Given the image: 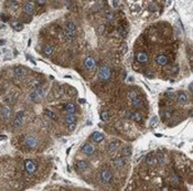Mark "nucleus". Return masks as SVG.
<instances>
[{
	"instance_id": "34",
	"label": "nucleus",
	"mask_w": 193,
	"mask_h": 191,
	"mask_svg": "<svg viewBox=\"0 0 193 191\" xmlns=\"http://www.w3.org/2000/svg\"><path fill=\"white\" fill-rule=\"evenodd\" d=\"M113 18H114L113 12H111V11H107V12H106V20H107L108 22H110V21L113 20Z\"/></svg>"
},
{
	"instance_id": "36",
	"label": "nucleus",
	"mask_w": 193,
	"mask_h": 191,
	"mask_svg": "<svg viewBox=\"0 0 193 191\" xmlns=\"http://www.w3.org/2000/svg\"><path fill=\"white\" fill-rule=\"evenodd\" d=\"M76 127V122L75 123H72V124H68V130L70 132H72V130H74Z\"/></svg>"
},
{
	"instance_id": "20",
	"label": "nucleus",
	"mask_w": 193,
	"mask_h": 191,
	"mask_svg": "<svg viewBox=\"0 0 193 191\" xmlns=\"http://www.w3.org/2000/svg\"><path fill=\"white\" fill-rule=\"evenodd\" d=\"M88 166V164L85 161V160H78L77 162H76V168L78 169V170H85L86 168Z\"/></svg>"
},
{
	"instance_id": "32",
	"label": "nucleus",
	"mask_w": 193,
	"mask_h": 191,
	"mask_svg": "<svg viewBox=\"0 0 193 191\" xmlns=\"http://www.w3.org/2000/svg\"><path fill=\"white\" fill-rule=\"evenodd\" d=\"M101 120H103V122H107V120H108V119H109V114H108V112H101Z\"/></svg>"
},
{
	"instance_id": "38",
	"label": "nucleus",
	"mask_w": 193,
	"mask_h": 191,
	"mask_svg": "<svg viewBox=\"0 0 193 191\" xmlns=\"http://www.w3.org/2000/svg\"><path fill=\"white\" fill-rule=\"evenodd\" d=\"M113 6H114L115 8H117L118 6H119V1H118V0H114V1H113Z\"/></svg>"
},
{
	"instance_id": "4",
	"label": "nucleus",
	"mask_w": 193,
	"mask_h": 191,
	"mask_svg": "<svg viewBox=\"0 0 193 191\" xmlns=\"http://www.w3.org/2000/svg\"><path fill=\"white\" fill-rule=\"evenodd\" d=\"M13 74L18 80H23L28 74V71L23 67H18L13 69Z\"/></svg>"
},
{
	"instance_id": "16",
	"label": "nucleus",
	"mask_w": 193,
	"mask_h": 191,
	"mask_svg": "<svg viewBox=\"0 0 193 191\" xmlns=\"http://www.w3.org/2000/svg\"><path fill=\"white\" fill-rule=\"evenodd\" d=\"M104 138H105V136H104V134L101 133V132H95V133H93L92 135V139L94 141H96V142H99V141H101Z\"/></svg>"
},
{
	"instance_id": "1",
	"label": "nucleus",
	"mask_w": 193,
	"mask_h": 191,
	"mask_svg": "<svg viewBox=\"0 0 193 191\" xmlns=\"http://www.w3.org/2000/svg\"><path fill=\"white\" fill-rule=\"evenodd\" d=\"M111 76V71L107 65H103L98 71V77L101 81H108Z\"/></svg>"
},
{
	"instance_id": "2",
	"label": "nucleus",
	"mask_w": 193,
	"mask_h": 191,
	"mask_svg": "<svg viewBox=\"0 0 193 191\" xmlns=\"http://www.w3.org/2000/svg\"><path fill=\"white\" fill-rule=\"evenodd\" d=\"M25 118H27V115L23 110L21 112H18L17 116H16V119L13 120V127L15 128H19V127H22L23 124L25 122Z\"/></svg>"
},
{
	"instance_id": "18",
	"label": "nucleus",
	"mask_w": 193,
	"mask_h": 191,
	"mask_svg": "<svg viewBox=\"0 0 193 191\" xmlns=\"http://www.w3.org/2000/svg\"><path fill=\"white\" fill-rule=\"evenodd\" d=\"M130 118L136 122V123H140L143 120V117H141V114H139L138 112H134V113H130Z\"/></svg>"
},
{
	"instance_id": "17",
	"label": "nucleus",
	"mask_w": 193,
	"mask_h": 191,
	"mask_svg": "<svg viewBox=\"0 0 193 191\" xmlns=\"http://www.w3.org/2000/svg\"><path fill=\"white\" fill-rule=\"evenodd\" d=\"M114 166L115 168H117V169H121L123 167L125 166V160L123 159V158H116L115 160H114Z\"/></svg>"
},
{
	"instance_id": "12",
	"label": "nucleus",
	"mask_w": 193,
	"mask_h": 191,
	"mask_svg": "<svg viewBox=\"0 0 193 191\" xmlns=\"http://www.w3.org/2000/svg\"><path fill=\"white\" fill-rule=\"evenodd\" d=\"M156 62H157L158 65L163 67V65H166V64L168 63V58H167L166 55H163V54H160V55H158V57L156 58Z\"/></svg>"
},
{
	"instance_id": "11",
	"label": "nucleus",
	"mask_w": 193,
	"mask_h": 191,
	"mask_svg": "<svg viewBox=\"0 0 193 191\" xmlns=\"http://www.w3.org/2000/svg\"><path fill=\"white\" fill-rule=\"evenodd\" d=\"M84 65L86 69L88 70H92L95 67V59L92 58V57H88V58L85 59V62H84Z\"/></svg>"
},
{
	"instance_id": "19",
	"label": "nucleus",
	"mask_w": 193,
	"mask_h": 191,
	"mask_svg": "<svg viewBox=\"0 0 193 191\" xmlns=\"http://www.w3.org/2000/svg\"><path fill=\"white\" fill-rule=\"evenodd\" d=\"M131 105H133L134 108H141L143 106V100H140V98H138V96H137L135 100H131Z\"/></svg>"
},
{
	"instance_id": "15",
	"label": "nucleus",
	"mask_w": 193,
	"mask_h": 191,
	"mask_svg": "<svg viewBox=\"0 0 193 191\" xmlns=\"http://www.w3.org/2000/svg\"><path fill=\"white\" fill-rule=\"evenodd\" d=\"M118 147H119V140H111L108 145V151L114 152L118 149Z\"/></svg>"
},
{
	"instance_id": "40",
	"label": "nucleus",
	"mask_w": 193,
	"mask_h": 191,
	"mask_svg": "<svg viewBox=\"0 0 193 191\" xmlns=\"http://www.w3.org/2000/svg\"><path fill=\"white\" fill-rule=\"evenodd\" d=\"M126 51H127V45L126 44H124V47H123V53L125 54V53H126Z\"/></svg>"
},
{
	"instance_id": "21",
	"label": "nucleus",
	"mask_w": 193,
	"mask_h": 191,
	"mask_svg": "<svg viewBox=\"0 0 193 191\" xmlns=\"http://www.w3.org/2000/svg\"><path fill=\"white\" fill-rule=\"evenodd\" d=\"M65 122L67 124H72V123H75L76 122V117L74 115V113H68L65 117Z\"/></svg>"
},
{
	"instance_id": "22",
	"label": "nucleus",
	"mask_w": 193,
	"mask_h": 191,
	"mask_svg": "<svg viewBox=\"0 0 193 191\" xmlns=\"http://www.w3.org/2000/svg\"><path fill=\"white\" fill-rule=\"evenodd\" d=\"M52 53H53V48L51 47V45H45L44 48H43V54L45 55V57H50L52 55Z\"/></svg>"
},
{
	"instance_id": "28",
	"label": "nucleus",
	"mask_w": 193,
	"mask_h": 191,
	"mask_svg": "<svg viewBox=\"0 0 193 191\" xmlns=\"http://www.w3.org/2000/svg\"><path fill=\"white\" fill-rule=\"evenodd\" d=\"M8 6L11 9H12V10H16V9L19 8V3H18V2H16L15 0H9V1H8Z\"/></svg>"
},
{
	"instance_id": "39",
	"label": "nucleus",
	"mask_w": 193,
	"mask_h": 191,
	"mask_svg": "<svg viewBox=\"0 0 193 191\" xmlns=\"http://www.w3.org/2000/svg\"><path fill=\"white\" fill-rule=\"evenodd\" d=\"M36 1H38L39 5H44L45 3V0H36Z\"/></svg>"
},
{
	"instance_id": "5",
	"label": "nucleus",
	"mask_w": 193,
	"mask_h": 191,
	"mask_svg": "<svg viewBox=\"0 0 193 191\" xmlns=\"http://www.w3.org/2000/svg\"><path fill=\"white\" fill-rule=\"evenodd\" d=\"M38 145H39L38 138H35L33 136H28V137L25 138V146H27L28 148L33 149L35 147H38Z\"/></svg>"
},
{
	"instance_id": "24",
	"label": "nucleus",
	"mask_w": 193,
	"mask_h": 191,
	"mask_svg": "<svg viewBox=\"0 0 193 191\" xmlns=\"http://www.w3.org/2000/svg\"><path fill=\"white\" fill-rule=\"evenodd\" d=\"M157 161L159 162V165H163L166 162V156L162 154V152H158V156H157Z\"/></svg>"
},
{
	"instance_id": "41",
	"label": "nucleus",
	"mask_w": 193,
	"mask_h": 191,
	"mask_svg": "<svg viewBox=\"0 0 193 191\" xmlns=\"http://www.w3.org/2000/svg\"><path fill=\"white\" fill-rule=\"evenodd\" d=\"M189 91L192 92V83H190V85H189Z\"/></svg>"
},
{
	"instance_id": "14",
	"label": "nucleus",
	"mask_w": 193,
	"mask_h": 191,
	"mask_svg": "<svg viewBox=\"0 0 193 191\" xmlns=\"http://www.w3.org/2000/svg\"><path fill=\"white\" fill-rule=\"evenodd\" d=\"M23 10H25V12L29 13V15H33L34 11H35V8H34L33 3H31V2H28V3H25V5Z\"/></svg>"
},
{
	"instance_id": "35",
	"label": "nucleus",
	"mask_w": 193,
	"mask_h": 191,
	"mask_svg": "<svg viewBox=\"0 0 193 191\" xmlns=\"http://www.w3.org/2000/svg\"><path fill=\"white\" fill-rule=\"evenodd\" d=\"M40 85H41L40 82H39V81H35V80H33V81H32V83H31V86H32L33 89H38V87H40Z\"/></svg>"
},
{
	"instance_id": "10",
	"label": "nucleus",
	"mask_w": 193,
	"mask_h": 191,
	"mask_svg": "<svg viewBox=\"0 0 193 191\" xmlns=\"http://www.w3.org/2000/svg\"><path fill=\"white\" fill-rule=\"evenodd\" d=\"M25 170L29 174H33L34 171L36 170V165L34 164L32 160H27L25 161Z\"/></svg>"
},
{
	"instance_id": "25",
	"label": "nucleus",
	"mask_w": 193,
	"mask_h": 191,
	"mask_svg": "<svg viewBox=\"0 0 193 191\" xmlns=\"http://www.w3.org/2000/svg\"><path fill=\"white\" fill-rule=\"evenodd\" d=\"M121 152H123V156H124V157H129V156L131 155V152H133V149H131V147H125Z\"/></svg>"
},
{
	"instance_id": "8",
	"label": "nucleus",
	"mask_w": 193,
	"mask_h": 191,
	"mask_svg": "<svg viewBox=\"0 0 193 191\" xmlns=\"http://www.w3.org/2000/svg\"><path fill=\"white\" fill-rule=\"evenodd\" d=\"M176 97H178V102H179L180 104H182V105H184V104H186V103L189 102V96H188V94L183 91L178 92Z\"/></svg>"
},
{
	"instance_id": "7",
	"label": "nucleus",
	"mask_w": 193,
	"mask_h": 191,
	"mask_svg": "<svg viewBox=\"0 0 193 191\" xmlns=\"http://www.w3.org/2000/svg\"><path fill=\"white\" fill-rule=\"evenodd\" d=\"M82 152L86 155V156H91L93 155L94 152H95V147L93 146L92 144H90V142H86L84 146L82 147Z\"/></svg>"
},
{
	"instance_id": "6",
	"label": "nucleus",
	"mask_w": 193,
	"mask_h": 191,
	"mask_svg": "<svg viewBox=\"0 0 193 191\" xmlns=\"http://www.w3.org/2000/svg\"><path fill=\"white\" fill-rule=\"evenodd\" d=\"M113 179V174L108 169H104L101 172V180L103 183H109Z\"/></svg>"
},
{
	"instance_id": "23",
	"label": "nucleus",
	"mask_w": 193,
	"mask_h": 191,
	"mask_svg": "<svg viewBox=\"0 0 193 191\" xmlns=\"http://www.w3.org/2000/svg\"><path fill=\"white\" fill-rule=\"evenodd\" d=\"M66 30H68V31H72V32H75V30H76L75 23H74V22H72V21H67Z\"/></svg>"
},
{
	"instance_id": "13",
	"label": "nucleus",
	"mask_w": 193,
	"mask_h": 191,
	"mask_svg": "<svg viewBox=\"0 0 193 191\" xmlns=\"http://www.w3.org/2000/svg\"><path fill=\"white\" fill-rule=\"evenodd\" d=\"M137 61L139 62V63H146L147 61H148V55H147V53H145V52H139V53H137Z\"/></svg>"
},
{
	"instance_id": "30",
	"label": "nucleus",
	"mask_w": 193,
	"mask_h": 191,
	"mask_svg": "<svg viewBox=\"0 0 193 191\" xmlns=\"http://www.w3.org/2000/svg\"><path fill=\"white\" fill-rule=\"evenodd\" d=\"M127 97H128L130 100H135V98L137 97V93H136L135 91H133V90H130V91L128 92V94H127Z\"/></svg>"
},
{
	"instance_id": "31",
	"label": "nucleus",
	"mask_w": 193,
	"mask_h": 191,
	"mask_svg": "<svg viewBox=\"0 0 193 191\" xmlns=\"http://www.w3.org/2000/svg\"><path fill=\"white\" fill-rule=\"evenodd\" d=\"M11 25H12L13 29L17 30V31H21V30L23 29V25H22V23H19V22H13Z\"/></svg>"
},
{
	"instance_id": "37",
	"label": "nucleus",
	"mask_w": 193,
	"mask_h": 191,
	"mask_svg": "<svg viewBox=\"0 0 193 191\" xmlns=\"http://www.w3.org/2000/svg\"><path fill=\"white\" fill-rule=\"evenodd\" d=\"M156 123H157V116H153L150 120V125L153 127V126H156Z\"/></svg>"
},
{
	"instance_id": "3",
	"label": "nucleus",
	"mask_w": 193,
	"mask_h": 191,
	"mask_svg": "<svg viewBox=\"0 0 193 191\" xmlns=\"http://www.w3.org/2000/svg\"><path fill=\"white\" fill-rule=\"evenodd\" d=\"M44 94H45L44 89H42V87L40 86V87H38L35 91H33L29 95V98L31 100H33V102H39V100L44 96Z\"/></svg>"
},
{
	"instance_id": "27",
	"label": "nucleus",
	"mask_w": 193,
	"mask_h": 191,
	"mask_svg": "<svg viewBox=\"0 0 193 191\" xmlns=\"http://www.w3.org/2000/svg\"><path fill=\"white\" fill-rule=\"evenodd\" d=\"M65 38L67 39V41H72V40L75 38V32H72V31L66 30V32H65Z\"/></svg>"
},
{
	"instance_id": "9",
	"label": "nucleus",
	"mask_w": 193,
	"mask_h": 191,
	"mask_svg": "<svg viewBox=\"0 0 193 191\" xmlns=\"http://www.w3.org/2000/svg\"><path fill=\"white\" fill-rule=\"evenodd\" d=\"M0 115H1V117H2L5 120H8L9 118L11 117V110H10V108L6 107V106H2V107L0 108Z\"/></svg>"
},
{
	"instance_id": "29",
	"label": "nucleus",
	"mask_w": 193,
	"mask_h": 191,
	"mask_svg": "<svg viewBox=\"0 0 193 191\" xmlns=\"http://www.w3.org/2000/svg\"><path fill=\"white\" fill-rule=\"evenodd\" d=\"M44 112H45V114L48 115V117H49V118H51V119H54V120H56V119H58L56 115H55L53 112H51L50 109H45Z\"/></svg>"
},
{
	"instance_id": "33",
	"label": "nucleus",
	"mask_w": 193,
	"mask_h": 191,
	"mask_svg": "<svg viewBox=\"0 0 193 191\" xmlns=\"http://www.w3.org/2000/svg\"><path fill=\"white\" fill-rule=\"evenodd\" d=\"M153 159H155V158L152 157L151 155H148V156H147V159H146V162H147V165H148V166H151V165L153 164Z\"/></svg>"
},
{
	"instance_id": "26",
	"label": "nucleus",
	"mask_w": 193,
	"mask_h": 191,
	"mask_svg": "<svg viewBox=\"0 0 193 191\" xmlns=\"http://www.w3.org/2000/svg\"><path fill=\"white\" fill-rule=\"evenodd\" d=\"M65 109H66L67 113H75L76 110V107L74 104H72V103H68L66 105V107H65Z\"/></svg>"
}]
</instances>
